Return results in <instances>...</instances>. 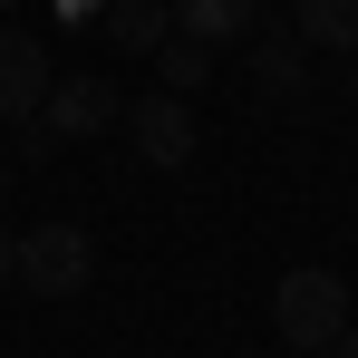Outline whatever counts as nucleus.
<instances>
[{"label":"nucleus","instance_id":"1","mask_svg":"<svg viewBox=\"0 0 358 358\" xmlns=\"http://www.w3.org/2000/svg\"><path fill=\"white\" fill-rule=\"evenodd\" d=\"M10 281L39 300H78L97 281V242L78 233V223H29V233L10 242Z\"/></svg>","mask_w":358,"mask_h":358},{"label":"nucleus","instance_id":"2","mask_svg":"<svg viewBox=\"0 0 358 358\" xmlns=\"http://www.w3.org/2000/svg\"><path fill=\"white\" fill-rule=\"evenodd\" d=\"M339 320H349V281H339V271H320V262L281 271V291H271L281 349H339Z\"/></svg>","mask_w":358,"mask_h":358},{"label":"nucleus","instance_id":"3","mask_svg":"<svg viewBox=\"0 0 358 358\" xmlns=\"http://www.w3.org/2000/svg\"><path fill=\"white\" fill-rule=\"evenodd\" d=\"M117 87L97 78V68H78V78H49V97H39V136H29V155H59L78 136H97V126H117Z\"/></svg>","mask_w":358,"mask_h":358},{"label":"nucleus","instance_id":"4","mask_svg":"<svg viewBox=\"0 0 358 358\" xmlns=\"http://www.w3.org/2000/svg\"><path fill=\"white\" fill-rule=\"evenodd\" d=\"M126 136H136V155L145 165H194V117H184V97L165 87V97H136V107H117Z\"/></svg>","mask_w":358,"mask_h":358},{"label":"nucleus","instance_id":"5","mask_svg":"<svg viewBox=\"0 0 358 358\" xmlns=\"http://www.w3.org/2000/svg\"><path fill=\"white\" fill-rule=\"evenodd\" d=\"M49 97V49L29 29H0V117H39Z\"/></svg>","mask_w":358,"mask_h":358},{"label":"nucleus","instance_id":"6","mask_svg":"<svg viewBox=\"0 0 358 358\" xmlns=\"http://www.w3.org/2000/svg\"><path fill=\"white\" fill-rule=\"evenodd\" d=\"M165 10H175L184 39H203V49H233V39L262 29V0H165Z\"/></svg>","mask_w":358,"mask_h":358},{"label":"nucleus","instance_id":"7","mask_svg":"<svg viewBox=\"0 0 358 358\" xmlns=\"http://www.w3.org/2000/svg\"><path fill=\"white\" fill-rule=\"evenodd\" d=\"M300 39H281V29H252V87L262 97H300Z\"/></svg>","mask_w":358,"mask_h":358},{"label":"nucleus","instance_id":"8","mask_svg":"<svg viewBox=\"0 0 358 358\" xmlns=\"http://www.w3.org/2000/svg\"><path fill=\"white\" fill-rule=\"evenodd\" d=\"M165 29H175V10H165V0H117V10H107V39H117L126 59H145Z\"/></svg>","mask_w":358,"mask_h":358},{"label":"nucleus","instance_id":"9","mask_svg":"<svg viewBox=\"0 0 358 358\" xmlns=\"http://www.w3.org/2000/svg\"><path fill=\"white\" fill-rule=\"evenodd\" d=\"M145 59L165 68V87H203V78H213V49H203V39H184V29H165V39H155V49H145Z\"/></svg>","mask_w":358,"mask_h":358},{"label":"nucleus","instance_id":"10","mask_svg":"<svg viewBox=\"0 0 358 358\" xmlns=\"http://www.w3.org/2000/svg\"><path fill=\"white\" fill-rule=\"evenodd\" d=\"M300 39L310 49H358V0H300Z\"/></svg>","mask_w":358,"mask_h":358},{"label":"nucleus","instance_id":"11","mask_svg":"<svg viewBox=\"0 0 358 358\" xmlns=\"http://www.w3.org/2000/svg\"><path fill=\"white\" fill-rule=\"evenodd\" d=\"M339 349H349V358H358V320H339Z\"/></svg>","mask_w":358,"mask_h":358},{"label":"nucleus","instance_id":"12","mask_svg":"<svg viewBox=\"0 0 358 358\" xmlns=\"http://www.w3.org/2000/svg\"><path fill=\"white\" fill-rule=\"evenodd\" d=\"M0 291H10V233H0Z\"/></svg>","mask_w":358,"mask_h":358},{"label":"nucleus","instance_id":"13","mask_svg":"<svg viewBox=\"0 0 358 358\" xmlns=\"http://www.w3.org/2000/svg\"><path fill=\"white\" fill-rule=\"evenodd\" d=\"M339 59H349V87H358V49H339Z\"/></svg>","mask_w":358,"mask_h":358},{"label":"nucleus","instance_id":"14","mask_svg":"<svg viewBox=\"0 0 358 358\" xmlns=\"http://www.w3.org/2000/svg\"><path fill=\"white\" fill-rule=\"evenodd\" d=\"M0 10H10V0H0Z\"/></svg>","mask_w":358,"mask_h":358},{"label":"nucleus","instance_id":"15","mask_svg":"<svg viewBox=\"0 0 358 358\" xmlns=\"http://www.w3.org/2000/svg\"><path fill=\"white\" fill-rule=\"evenodd\" d=\"M0 184H10V175H0Z\"/></svg>","mask_w":358,"mask_h":358}]
</instances>
